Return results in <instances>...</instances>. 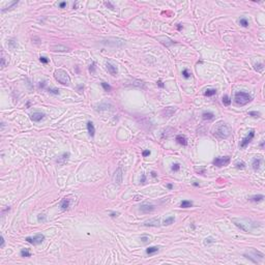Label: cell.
I'll list each match as a JSON object with an SVG mask.
<instances>
[{
    "label": "cell",
    "instance_id": "1",
    "mask_svg": "<svg viewBox=\"0 0 265 265\" xmlns=\"http://www.w3.org/2000/svg\"><path fill=\"white\" fill-rule=\"evenodd\" d=\"M232 222L236 227L244 232H252L258 226H260L259 223H255L250 218H232Z\"/></svg>",
    "mask_w": 265,
    "mask_h": 265
},
{
    "label": "cell",
    "instance_id": "2",
    "mask_svg": "<svg viewBox=\"0 0 265 265\" xmlns=\"http://www.w3.org/2000/svg\"><path fill=\"white\" fill-rule=\"evenodd\" d=\"M215 135L221 139H226L231 135V128L226 123H218L215 128Z\"/></svg>",
    "mask_w": 265,
    "mask_h": 265
},
{
    "label": "cell",
    "instance_id": "3",
    "mask_svg": "<svg viewBox=\"0 0 265 265\" xmlns=\"http://www.w3.org/2000/svg\"><path fill=\"white\" fill-rule=\"evenodd\" d=\"M54 78L56 79V81H58L60 84H62V85L68 86L71 84V78H69L68 74L65 71H63V69H57V71H55Z\"/></svg>",
    "mask_w": 265,
    "mask_h": 265
},
{
    "label": "cell",
    "instance_id": "4",
    "mask_svg": "<svg viewBox=\"0 0 265 265\" xmlns=\"http://www.w3.org/2000/svg\"><path fill=\"white\" fill-rule=\"evenodd\" d=\"M234 101L236 105L238 106H244L246 104H249L251 101H252V96H251L249 93H246L244 91H238L235 93L234 96Z\"/></svg>",
    "mask_w": 265,
    "mask_h": 265
},
{
    "label": "cell",
    "instance_id": "5",
    "mask_svg": "<svg viewBox=\"0 0 265 265\" xmlns=\"http://www.w3.org/2000/svg\"><path fill=\"white\" fill-rule=\"evenodd\" d=\"M45 240V235L44 234H36L34 236H28V237H26V241L27 242H29L31 244H33V245H38L40 244L43 241Z\"/></svg>",
    "mask_w": 265,
    "mask_h": 265
},
{
    "label": "cell",
    "instance_id": "6",
    "mask_svg": "<svg viewBox=\"0 0 265 265\" xmlns=\"http://www.w3.org/2000/svg\"><path fill=\"white\" fill-rule=\"evenodd\" d=\"M230 156H222V157H215V160H213L212 162V164L218 167V168H221V167H224V166H227L228 164L230 163Z\"/></svg>",
    "mask_w": 265,
    "mask_h": 265
},
{
    "label": "cell",
    "instance_id": "7",
    "mask_svg": "<svg viewBox=\"0 0 265 265\" xmlns=\"http://www.w3.org/2000/svg\"><path fill=\"white\" fill-rule=\"evenodd\" d=\"M73 196L71 195V196H67V197H64L61 201H60V203H59V207L61 208V210H63V211H65V210H67V209L69 208V206H71V201H72V198Z\"/></svg>",
    "mask_w": 265,
    "mask_h": 265
},
{
    "label": "cell",
    "instance_id": "8",
    "mask_svg": "<svg viewBox=\"0 0 265 265\" xmlns=\"http://www.w3.org/2000/svg\"><path fill=\"white\" fill-rule=\"evenodd\" d=\"M254 136H255V131H251V132L249 133L248 136H246L245 138H243V139H242V141L240 142V147H241V148H244V147L248 146V145H249V143L253 140Z\"/></svg>",
    "mask_w": 265,
    "mask_h": 265
},
{
    "label": "cell",
    "instance_id": "9",
    "mask_svg": "<svg viewBox=\"0 0 265 265\" xmlns=\"http://www.w3.org/2000/svg\"><path fill=\"white\" fill-rule=\"evenodd\" d=\"M155 209V206L152 205V204H149V203H144L142 205H140V210L144 213H149V212H152L153 210Z\"/></svg>",
    "mask_w": 265,
    "mask_h": 265
},
{
    "label": "cell",
    "instance_id": "10",
    "mask_svg": "<svg viewBox=\"0 0 265 265\" xmlns=\"http://www.w3.org/2000/svg\"><path fill=\"white\" fill-rule=\"evenodd\" d=\"M122 170L121 168H118L117 170L115 171V173H114V176H113V181L115 183H117V184H120L122 182Z\"/></svg>",
    "mask_w": 265,
    "mask_h": 265
},
{
    "label": "cell",
    "instance_id": "11",
    "mask_svg": "<svg viewBox=\"0 0 265 265\" xmlns=\"http://www.w3.org/2000/svg\"><path fill=\"white\" fill-rule=\"evenodd\" d=\"M50 49L53 52H67L68 51V48L62 45H53L50 47Z\"/></svg>",
    "mask_w": 265,
    "mask_h": 265
},
{
    "label": "cell",
    "instance_id": "12",
    "mask_svg": "<svg viewBox=\"0 0 265 265\" xmlns=\"http://www.w3.org/2000/svg\"><path fill=\"white\" fill-rule=\"evenodd\" d=\"M44 117H45V114L41 112H33L30 116L31 120L34 122H39L41 119H44Z\"/></svg>",
    "mask_w": 265,
    "mask_h": 265
},
{
    "label": "cell",
    "instance_id": "13",
    "mask_svg": "<svg viewBox=\"0 0 265 265\" xmlns=\"http://www.w3.org/2000/svg\"><path fill=\"white\" fill-rule=\"evenodd\" d=\"M106 67H107V71L109 72L110 75H112V76H117V67H116L115 65H113V64H111L110 62H107L106 63Z\"/></svg>",
    "mask_w": 265,
    "mask_h": 265
},
{
    "label": "cell",
    "instance_id": "14",
    "mask_svg": "<svg viewBox=\"0 0 265 265\" xmlns=\"http://www.w3.org/2000/svg\"><path fill=\"white\" fill-rule=\"evenodd\" d=\"M144 226L146 227H159L160 226V218H151L149 221H146L144 223Z\"/></svg>",
    "mask_w": 265,
    "mask_h": 265
},
{
    "label": "cell",
    "instance_id": "15",
    "mask_svg": "<svg viewBox=\"0 0 265 265\" xmlns=\"http://www.w3.org/2000/svg\"><path fill=\"white\" fill-rule=\"evenodd\" d=\"M262 164V159L261 157H255L252 162V167L255 171H258L260 169V166Z\"/></svg>",
    "mask_w": 265,
    "mask_h": 265
},
{
    "label": "cell",
    "instance_id": "16",
    "mask_svg": "<svg viewBox=\"0 0 265 265\" xmlns=\"http://www.w3.org/2000/svg\"><path fill=\"white\" fill-rule=\"evenodd\" d=\"M159 40L161 41L163 45H165L166 47H169V46H171V45L176 44V41L170 39L169 38H159Z\"/></svg>",
    "mask_w": 265,
    "mask_h": 265
},
{
    "label": "cell",
    "instance_id": "17",
    "mask_svg": "<svg viewBox=\"0 0 265 265\" xmlns=\"http://www.w3.org/2000/svg\"><path fill=\"white\" fill-rule=\"evenodd\" d=\"M87 131H88V134H89L90 137H94L95 135V128H94V125L91 121H88L87 122Z\"/></svg>",
    "mask_w": 265,
    "mask_h": 265
},
{
    "label": "cell",
    "instance_id": "18",
    "mask_svg": "<svg viewBox=\"0 0 265 265\" xmlns=\"http://www.w3.org/2000/svg\"><path fill=\"white\" fill-rule=\"evenodd\" d=\"M176 141H177L178 144H180V145H182V146H187L188 145L187 138H185L184 136H182V135H178V136L176 137Z\"/></svg>",
    "mask_w": 265,
    "mask_h": 265
},
{
    "label": "cell",
    "instance_id": "19",
    "mask_svg": "<svg viewBox=\"0 0 265 265\" xmlns=\"http://www.w3.org/2000/svg\"><path fill=\"white\" fill-rule=\"evenodd\" d=\"M263 199H264L263 195H254V196H251L249 198V200L252 202H261Z\"/></svg>",
    "mask_w": 265,
    "mask_h": 265
},
{
    "label": "cell",
    "instance_id": "20",
    "mask_svg": "<svg viewBox=\"0 0 265 265\" xmlns=\"http://www.w3.org/2000/svg\"><path fill=\"white\" fill-rule=\"evenodd\" d=\"M159 246H149L148 249H146V254L148 255H152V254H155L159 252Z\"/></svg>",
    "mask_w": 265,
    "mask_h": 265
},
{
    "label": "cell",
    "instance_id": "21",
    "mask_svg": "<svg viewBox=\"0 0 265 265\" xmlns=\"http://www.w3.org/2000/svg\"><path fill=\"white\" fill-rule=\"evenodd\" d=\"M19 3V1H13V2H11L10 4H8V5L6 6V7H4V8H2V13H5V12H7V11H11V10H13V6H16L17 4Z\"/></svg>",
    "mask_w": 265,
    "mask_h": 265
},
{
    "label": "cell",
    "instance_id": "22",
    "mask_svg": "<svg viewBox=\"0 0 265 265\" xmlns=\"http://www.w3.org/2000/svg\"><path fill=\"white\" fill-rule=\"evenodd\" d=\"M174 221H175V217L174 216H168V217H166L165 220H164V222H163V225H164V226H169L171 224H173Z\"/></svg>",
    "mask_w": 265,
    "mask_h": 265
},
{
    "label": "cell",
    "instance_id": "23",
    "mask_svg": "<svg viewBox=\"0 0 265 265\" xmlns=\"http://www.w3.org/2000/svg\"><path fill=\"white\" fill-rule=\"evenodd\" d=\"M192 206H193V202L189 201V200H183V201L180 203V207L181 208H189Z\"/></svg>",
    "mask_w": 265,
    "mask_h": 265
},
{
    "label": "cell",
    "instance_id": "24",
    "mask_svg": "<svg viewBox=\"0 0 265 265\" xmlns=\"http://www.w3.org/2000/svg\"><path fill=\"white\" fill-rule=\"evenodd\" d=\"M69 155H71V154H69V152H64L63 154L57 160V163H59V164H63V162L66 161L68 157H69Z\"/></svg>",
    "mask_w": 265,
    "mask_h": 265
},
{
    "label": "cell",
    "instance_id": "25",
    "mask_svg": "<svg viewBox=\"0 0 265 265\" xmlns=\"http://www.w3.org/2000/svg\"><path fill=\"white\" fill-rule=\"evenodd\" d=\"M213 117H215V114L211 112H204L202 114V118L204 120H211V119H213Z\"/></svg>",
    "mask_w": 265,
    "mask_h": 265
},
{
    "label": "cell",
    "instance_id": "26",
    "mask_svg": "<svg viewBox=\"0 0 265 265\" xmlns=\"http://www.w3.org/2000/svg\"><path fill=\"white\" fill-rule=\"evenodd\" d=\"M215 94H216V90L213 89V88H207L205 92H204V95L205 96H212Z\"/></svg>",
    "mask_w": 265,
    "mask_h": 265
},
{
    "label": "cell",
    "instance_id": "27",
    "mask_svg": "<svg viewBox=\"0 0 265 265\" xmlns=\"http://www.w3.org/2000/svg\"><path fill=\"white\" fill-rule=\"evenodd\" d=\"M21 257H24V258H29L31 257V253L28 249H23L21 251Z\"/></svg>",
    "mask_w": 265,
    "mask_h": 265
},
{
    "label": "cell",
    "instance_id": "28",
    "mask_svg": "<svg viewBox=\"0 0 265 265\" xmlns=\"http://www.w3.org/2000/svg\"><path fill=\"white\" fill-rule=\"evenodd\" d=\"M222 101H223V104H224L225 106H230L231 105V99L228 95H224V96H223Z\"/></svg>",
    "mask_w": 265,
    "mask_h": 265
},
{
    "label": "cell",
    "instance_id": "29",
    "mask_svg": "<svg viewBox=\"0 0 265 265\" xmlns=\"http://www.w3.org/2000/svg\"><path fill=\"white\" fill-rule=\"evenodd\" d=\"M101 87L104 88V90L105 91H107V92H109V91H111L112 90V87H111L108 83H106V82H101Z\"/></svg>",
    "mask_w": 265,
    "mask_h": 265
},
{
    "label": "cell",
    "instance_id": "30",
    "mask_svg": "<svg viewBox=\"0 0 265 265\" xmlns=\"http://www.w3.org/2000/svg\"><path fill=\"white\" fill-rule=\"evenodd\" d=\"M213 242H215V239L213 238V237H207V238H205V240H204V244H205V245L211 244Z\"/></svg>",
    "mask_w": 265,
    "mask_h": 265
},
{
    "label": "cell",
    "instance_id": "31",
    "mask_svg": "<svg viewBox=\"0 0 265 265\" xmlns=\"http://www.w3.org/2000/svg\"><path fill=\"white\" fill-rule=\"evenodd\" d=\"M239 24L242 27H248L249 26V21L245 19V18H240L239 20Z\"/></svg>",
    "mask_w": 265,
    "mask_h": 265
},
{
    "label": "cell",
    "instance_id": "32",
    "mask_svg": "<svg viewBox=\"0 0 265 265\" xmlns=\"http://www.w3.org/2000/svg\"><path fill=\"white\" fill-rule=\"evenodd\" d=\"M263 68H264V64L263 63H256L255 64V69L257 72H262L263 71Z\"/></svg>",
    "mask_w": 265,
    "mask_h": 265
},
{
    "label": "cell",
    "instance_id": "33",
    "mask_svg": "<svg viewBox=\"0 0 265 265\" xmlns=\"http://www.w3.org/2000/svg\"><path fill=\"white\" fill-rule=\"evenodd\" d=\"M8 47H10L11 49H16V48L18 47V44H17V41L13 40V39L8 40Z\"/></svg>",
    "mask_w": 265,
    "mask_h": 265
},
{
    "label": "cell",
    "instance_id": "34",
    "mask_svg": "<svg viewBox=\"0 0 265 265\" xmlns=\"http://www.w3.org/2000/svg\"><path fill=\"white\" fill-rule=\"evenodd\" d=\"M48 91L50 92L51 94H55V95H58L60 93V90L57 89V88H49Z\"/></svg>",
    "mask_w": 265,
    "mask_h": 265
},
{
    "label": "cell",
    "instance_id": "35",
    "mask_svg": "<svg viewBox=\"0 0 265 265\" xmlns=\"http://www.w3.org/2000/svg\"><path fill=\"white\" fill-rule=\"evenodd\" d=\"M249 115L252 116V117H254V118H259L260 116H261V114H260L259 112H257V111H251V112H249Z\"/></svg>",
    "mask_w": 265,
    "mask_h": 265
},
{
    "label": "cell",
    "instance_id": "36",
    "mask_svg": "<svg viewBox=\"0 0 265 265\" xmlns=\"http://www.w3.org/2000/svg\"><path fill=\"white\" fill-rule=\"evenodd\" d=\"M179 169H180V164H178V163H175V164H173L172 167H171V170L174 171V172L179 171Z\"/></svg>",
    "mask_w": 265,
    "mask_h": 265
},
{
    "label": "cell",
    "instance_id": "37",
    "mask_svg": "<svg viewBox=\"0 0 265 265\" xmlns=\"http://www.w3.org/2000/svg\"><path fill=\"white\" fill-rule=\"evenodd\" d=\"M182 76H183L184 79H189V78H190V76H192V74H190L188 69L185 68V69H183V71H182Z\"/></svg>",
    "mask_w": 265,
    "mask_h": 265
},
{
    "label": "cell",
    "instance_id": "38",
    "mask_svg": "<svg viewBox=\"0 0 265 265\" xmlns=\"http://www.w3.org/2000/svg\"><path fill=\"white\" fill-rule=\"evenodd\" d=\"M141 241L143 243H148V242H150V237L149 236H141Z\"/></svg>",
    "mask_w": 265,
    "mask_h": 265
},
{
    "label": "cell",
    "instance_id": "39",
    "mask_svg": "<svg viewBox=\"0 0 265 265\" xmlns=\"http://www.w3.org/2000/svg\"><path fill=\"white\" fill-rule=\"evenodd\" d=\"M236 168L237 169H244L245 168V164L243 162H238V163H236Z\"/></svg>",
    "mask_w": 265,
    "mask_h": 265
},
{
    "label": "cell",
    "instance_id": "40",
    "mask_svg": "<svg viewBox=\"0 0 265 265\" xmlns=\"http://www.w3.org/2000/svg\"><path fill=\"white\" fill-rule=\"evenodd\" d=\"M39 60H40V62L41 63H45V64H47L49 62V59L47 57H45V56H40L39 57Z\"/></svg>",
    "mask_w": 265,
    "mask_h": 265
},
{
    "label": "cell",
    "instance_id": "41",
    "mask_svg": "<svg viewBox=\"0 0 265 265\" xmlns=\"http://www.w3.org/2000/svg\"><path fill=\"white\" fill-rule=\"evenodd\" d=\"M38 222H46V215H38Z\"/></svg>",
    "mask_w": 265,
    "mask_h": 265
},
{
    "label": "cell",
    "instance_id": "42",
    "mask_svg": "<svg viewBox=\"0 0 265 265\" xmlns=\"http://www.w3.org/2000/svg\"><path fill=\"white\" fill-rule=\"evenodd\" d=\"M104 4H105V5H106L107 7H109V8H110V10H114V8H115V7H114V5H113V4H112V3H111V2H109V1H108V2H107V1H106V2L104 3Z\"/></svg>",
    "mask_w": 265,
    "mask_h": 265
},
{
    "label": "cell",
    "instance_id": "43",
    "mask_svg": "<svg viewBox=\"0 0 265 265\" xmlns=\"http://www.w3.org/2000/svg\"><path fill=\"white\" fill-rule=\"evenodd\" d=\"M89 71H90L91 73H95V63H94V62H92V64H90Z\"/></svg>",
    "mask_w": 265,
    "mask_h": 265
},
{
    "label": "cell",
    "instance_id": "44",
    "mask_svg": "<svg viewBox=\"0 0 265 265\" xmlns=\"http://www.w3.org/2000/svg\"><path fill=\"white\" fill-rule=\"evenodd\" d=\"M4 66H5V57H4V55L2 53V57H1V68H3Z\"/></svg>",
    "mask_w": 265,
    "mask_h": 265
},
{
    "label": "cell",
    "instance_id": "45",
    "mask_svg": "<svg viewBox=\"0 0 265 265\" xmlns=\"http://www.w3.org/2000/svg\"><path fill=\"white\" fill-rule=\"evenodd\" d=\"M150 153H151V152H150V150H149V149H147V150H144V151L142 152V155H143L144 157H145V156L150 155Z\"/></svg>",
    "mask_w": 265,
    "mask_h": 265
},
{
    "label": "cell",
    "instance_id": "46",
    "mask_svg": "<svg viewBox=\"0 0 265 265\" xmlns=\"http://www.w3.org/2000/svg\"><path fill=\"white\" fill-rule=\"evenodd\" d=\"M140 181H141V183H142V184L146 182V176H145V174H142V175H141V180H140Z\"/></svg>",
    "mask_w": 265,
    "mask_h": 265
},
{
    "label": "cell",
    "instance_id": "47",
    "mask_svg": "<svg viewBox=\"0 0 265 265\" xmlns=\"http://www.w3.org/2000/svg\"><path fill=\"white\" fill-rule=\"evenodd\" d=\"M66 5H67V3H66L65 1H64V2H60V3H59V7H60V8H65Z\"/></svg>",
    "mask_w": 265,
    "mask_h": 265
},
{
    "label": "cell",
    "instance_id": "48",
    "mask_svg": "<svg viewBox=\"0 0 265 265\" xmlns=\"http://www.w3.org/2000/svg\"><path fill=\"white\" fill-rule=\"evenodd\" d=\"M119 215V212H115V211H113V212H111L110 213V216H112V217H116V216H118Z\"/></svg>",
    "mask_w": 265,
    "mask_h": 265
},
{
    "label": "cell",
    "instance_id": "49",
    "mask_svg": "<svg viewBox=\"0 0 265 265\" xmlns=\"http://www.w3.org/2000/svg\"><path fill=\"white\" fill-rule=\"evenodd\" d=\"M0 239H1V244H0V248L2 249L3 246H4V243H5V241H4V238H3V236H1V237H0Z\"/></svg>",
    "mask_w": 265,
    "mask_h": 265
},
{
    "label": "cell",
    "instance_id": "50",
    "mask_svg": "<svg viewBox=\"0 0 265 265\" xmlns=\"http://www.w3.org/2000/svg\"><path fill=\"white\" fill-rule=\"evenodd\" d=\"M45 86H46V82L44 81V82H40L39 84H38V87L39 88H45Z\"/></svg>",
    "mask_w": 265,
    "mask_h": 265
},
{
    "label": "cell",
    "instance_id": "51",
    "mask_svg": "<svg viewBox=\"0 0 265 265\" xmlns=\"http://www.w3.org/2000/svg\"><path fill=\"white\" fill-rule=\"evenodd\" d=\"M157 85H159L161 88H163V87H164V83H163V82L160 80V81H157Z\"/></svg>",
    "mask_w": 265,
    "mask_h": 265
},
{
    "label": "cell",
    "instance_id": "52",
    "mask_svg": "<svg viewBox=\"0 0 265 265\" xmlns=\"http://www.w3.org/2000/svg\"><path fill=\"white\" fill-rule=\"evenodd\" d=\"M151 176H152V177H153V178H155V177H156V176H157V174H156V172H154V171H152V172H151Z\"/></svg>",
    "mask_w": 265,
    "mask_h": 265
},
{
    "label": "cell",
    "instance_id": "53",
    "mask_svg": "<svg viewBox=\"0 0 265 265\" xmlns=\"http://www.w3.org/2000/svg\"><path fill=\"white\" fill-rule=\"evenodd\" d=\"M167 187H168V189H172V188H173V185H172V184H171V183H169V184H168V185H167Z\"/></svg>",
    "mask_w": 265,
    "mask_h": 265
},
{
    "label": "cell",
    "instance_id": "54",
    "mask_svg": "<svg viewBox=\"0 0 265 265\" xmlns=\"http://www.w3.org/2000/svg\"><path fill=\"white\" fill-rule=\"evenodd\" d=\"M177 28H178V29L180 30L181 28H183V27H182V26H181V24H178V26H177Z\"/></svg>",
    "mask_w": 265,
    "mask_h": 265
},
{
    "label": "cell",
    "instance_id": "55",
    "mask_svg": "<svg viewBox=\"0 0 265 265\" xmlns=\"http://www.w3.org/2000/svg\"><path fill=\"white\" fill-rule=\"evenodd\" d=\"M260 146H261V148H263V147H264V141H262V142H261V144H260Z\"/></svg>",
    "mask_w": 265,
    "mask_h": 265
},
{
    "label": "cell",
    "instance_id": "56",
    "mask_svg": "<svg viewBox=\"0 0 265 265\" xmlns=\"http://www.w3.org/2000/svg\"><path fill=\"white\" fill-rule=\"evenodd\" d=\"M193 184H194V185H195V187H199V184H198V183H196V182H194V183H193Z\"/></svg>",
    "mask_w": 265,
    "mask_h": 265
}]
</instances>
